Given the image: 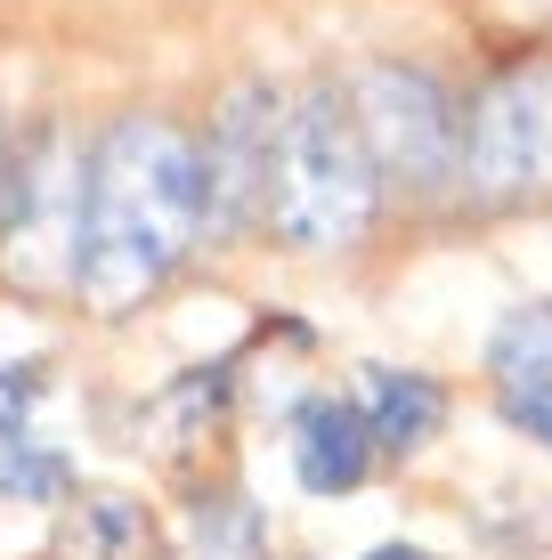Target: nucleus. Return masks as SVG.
Masks as SVG:
<instances>
[{
  "instance_id": "f257e3e1",
  "label": "nucleus",
  "mask_w": 552,
  "mask_h": 560,
  "mask_svg": "<svg viewBox=\"0 0 552 560\" xmlns=\"http://www.w3.org/2000/svg\"><path fill=\"white\" fill-rule=\"evenodd\" d=\"M203 236V154L171 114H114L90 147V268L82 301L130 317Z\"/></svg>"
},
{
  "instance_id": "f03ea898",
  "label": "nucleus",
  "mask_w": 552,
  "mask_h": 560,
  "mask_svg": "<svg viewBox=\"0 0 552 560\" xmlns=\"http://www.w3.org/2000/svg\"><path fill=\"white\" fill-rule=\"evenodd\" d=\"M374 211H383V171L366 154L357 106L341 82H317L309 98L284 114L269 228L293 253H341V244H357L374 228Z\"/></svg>"
},
{
  "instance_id": "7ed1b4c3",
  "label": "nucleus",
  "mask_w": 552,
  "mask_h": 560,
  "mask_svg": "<svg viewBox=\"0 0 552 560\" xmlns=\"http://www.w3.org/2000/svg\"><path fill=\"white\" fill-rule=\"evenodd\" d=\"M90 268V147L66 122H33L9 154L0 196V277L25 301L82 293Z\"/></svg>"
},
{
  "instance_id": "20e7f679",
  "label": "nucleus",
  "mask_w": 552,
  "mask_h": 560,
  "mask_svg": "<svg viewBox=\"0 0 552 560\" xmlns=\"http://www.w3.org/2000/svg\"><path fill=\"white\" fill-rule=\"evenodd\" d=\"M350 106H357V130H366L383 187L431 196L463 171V114L423 66H366L350 82Z\"/></svg>"
},
{
  "instance_id": "39448f33",
  "label": "nucleus",
  "mask_w": 552,
  "mask_h": 560,
  "mask_svg": "<svg viewBox=\"0 0 552 560\" xmlns=\"http://www.w3.org/2000/svg\"><path fill=\"white\" fill-rule=\"evenodd\" d=\"M463 187L480 203L552 196V57L504 66L463 114Z\"/></svg>"
},
{
  "instance_id": "423d86ee",
  "label": "nucleus",
  "mask_w": 552,
  "mask_h": 560,
  "mask_svg": "<svg viewBox=\"0 0 552 560\" xmlns=\"http://www.w3.org/2000/svg\"><path fill=\"white\" fill-rule=\"evenodd\" d=\"M277 139H284V98L269 82H236L220 114L203 122V228L227 244L244 228H269V187H277Z\"/></svg>"
},
{
  "instance_id": "0eeeda50",
  "label": "nucleus",
  "mask_w": 552,
  "mask_h": 560,
  "mask_svg": "<svg viewBox=\"0 0 552 560\" xmlns=\"http://www.w3.org/2000/svg\"><path fill=\"white\" fill-rule=\"evenodd\" d=\"M374 471V431H366V407L350 398H309L293 422V479L309 495H350L366 488Z\"/></svg>"
},
{
  "instance_id": "6e6552de",
  "label": "nucleus",
  "mask_w": 552,
  "mask_h": 560,
  "mask_svg": "<svg viewBox=\"0 0 552 560\" xmlns=\"http://www.w3.org/2000/svg\"><path fill=\"white\" fill-rule=\"evenodd\" d=\"M49 560H163V528L139 495L122 488H90L73 495L66 520H57V545Z\"/></svg>"
},
{
  "instance_id": "1a4fd4ad",
  "label": "nucleus",
  "mask_w": 552,
  "mask_h": 560,
  "mask_svg": "<svg viewBox=\"0 0 552 560\" xmlns=\"http://www.w3.org/2000/svg\"><path fill=\"white\" fill-rule=\"evenodd\" d=\"M139 422H146V447L163 463H187V447L220 439V422H227V365H187L179 382H163L146 398Z\"/></svg>"
},
{
  "instance_id": "9d476101",
  "label": "nucleus",
  "mask_w": 552,
  "mask_h": 560,
  "mask_svg": "<svg viewBox=\"0 0 552 560\" xmlns=\"http://www.w3.org/2000/svg\"><path fill=\"white\" fill-rule=\"evenodd\" d=\"M439 422H447V390L431 374H414V365H366V431H374V447L414 455V447L439 439Z\"/></svg>"
},
{
  "instance_id": "9b49d317",
  "label": "nucleus",
  "mask_w": 552,
  "mask_h": 560,
  "mask_svg": "<svg viewBox=\"0 0 552 560\" xmlns=\"http://www.w3.org/2000/svg\"><path fill=\"white\" fill-rule=\"evenodd\" d=\"M488 382L504 390V407L552 390V301L504 308V325L488 334Z\"/></svg>"
},
{
  "instance_id": "f8f14e48",
  "label": "nucleus",
  "mask_w": 552,
  "mask_h": 560,
  "mask_svg": "<svg viewBox=\"0 0 552 560\" xmlns=\"http://www.w3.org/2000/svg\"><path fill=\"white\" fill-rule=\"evenodd\" d=\"M73 495V455L42 447L33 431H9L0 439V504H66Z\"/></svg>"
},
{
  "instance_id": "ddd939ff",
  "label": "nucleus",
  "mask_w": 552,
  "mask_h": 560,
  "mask_svg": "<svg viewBox=\"0 0 552 560\" xmlns=\"http://www.w3.org/2000/svg\"><path fill=\"white\" fill-rule=\"evenodd\" d=\"M196 560H269V536H260V512L244 495H220V504H196Z\"/></svg>"
},
{
  "instance_id": "4468645a",
  "label": "nucleus",
  "mask_w": 552,
  "mask_h": 560,
  "mask_svg": "<svg viewBox=\"0 0 552 560\" xmlns=\"http://www.w3.org/2000/svg\"><path fill=\"white\" fill-rule=\"evenodd\" d=\"M33 398H42V365H0V439L25 431Z\"/></svg>"
},
{
  "instance_id": "2eb2a0df",
  "label": "nucleus",
  "mask_w": 552,
  "mask_h": 560,
  "mask_svg": "<svg viewBox=\"0 0 552 560\" xmlns=\"http://www.w3.org/2000/svg\"><path fill=\"white\" fill-rule=\"evenodd\" d=\"M504 415H512V422H520V431H528V439H544V447H552V390H544V398H512V407H504Z\"/></svg>"
},
{
  "instance_id": "dca6fc26",
  "label": "nucleus",
  "mask_w": 552,
  "mask_h": 560,
  "mask_svg": "<svg viewBox=\"0 0 552 560\" xmlns=\"http://www.w3.org/2000/svg\"><path fill=\"white\" fill-rule=\"evenodd\" d=\"M366 560H439V552H423V545H374Z\"/></svg>"
},
{
  "instance_id": "f3484780",
  "label": "nucleus",
  "mask_w": 552,
  "mask_h": 560,
  "mask_svg": "<svg viewBox=\"0 0 552 560\" xmlns=\"http://www.w3.org/2000/svg\"><path fill=\"white\" fill-rule=\"evenodd\" d=\"M9 154H16V147H9V130H0V196H9Z\"/></svg>"
}]
</instances>
